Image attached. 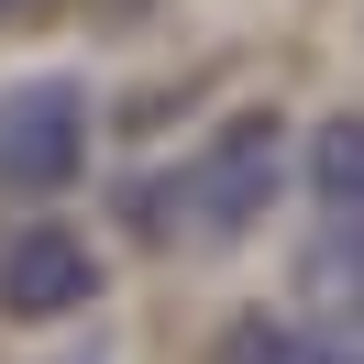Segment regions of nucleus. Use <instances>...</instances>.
I'll use <instances>...</instances> for the list:
<instances>
[{"label": "nucleus", "mask_w": 364, "mask_h": 364, "mask_svg": "<svg viewBox=\"0 0 364 364\" xmlns=\"http://www.w3.org/2000/svg\"><path fill=\"white\" fill-rule=\"evenodd\" d=\"M276 199V122H232L210 133L199 155L155 166V177L122 188V221L144 243H177V254H210V243H243Z\"/></svg>", "instance_id": "1"}, {"label": "nucleus", "mask_w": 364, "mask_h": 364, "mask_svg": "<svg viewBox=\"0 0 364 364\" xmlns=\"http://www.w3.org/2000/svg\"><path fill=\"white\" fill-rule=\"evenodd\" d=\"M89 166V89L77 77H11L0 89V199H55Z\"/></svg>", "instance_id": "2"}, {"label": "nucleus", "mask_w": 364, "mask_h": 364, "mask_svg": "<svg viewBox=\"0 0 364 364\" xmlns=\"http://www.w3.org/2000/svg\"><path fill=\"white\" fill-rule=\"evenodd\" d=\"M100 298V254L77 243L67 221H23L11 243H0V309L11 320H67Z\"/></svg>", "instance_id": "3"}, {"label": "nucleus", "mask_w": 364, "mask_h": 364, "mask_svg": "<svg viewBox=\"0 0 364 364\" xmlns=\"http://www.w3.org/2000/svg\"><path fill=\"white\" fill-rule=\"evenodd\" d=\"M309 188H320V210H331L342 232H364V122L353 111L309 133Z\"/></svg>", "instance_id": "4"}, {"label": "nucleus", "mask_w": 364, "mask_h": 364, "mask_svg": "<svg viewBox=\"0 0 364 364\" xmlns=\"http://www.w3.org/2000/svg\"><path fill=\"white\" fill-rule=\"evenodd\" d=\"M221 364H353V353H331V342H298V331H276V320H243V331L221 342Z\"/></svg>", "instance_id": "5"}]
</instances>
